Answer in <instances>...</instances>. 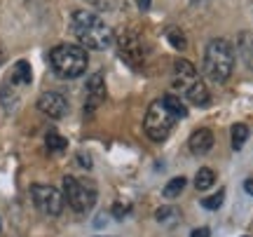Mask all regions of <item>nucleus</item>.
Returning <instances> with one entry per match:
<instances>
[{
    "label": "nucleus",
    "instance_id": "1",
    "mask_svg": "<svg viewBox=\"0 0 253 237\" xmlns=\"http://www.w3.org/2000/svg\"><path fill=\"white\" fill-rule=\"evenodd\" d=\"M183 118H188L185 101H181V96H173V94H164L162 99H157L150 103V108H148L145 120H143V129L150 141L162 143V141L169 139L173 127H176L178 120H183Z\"/></svg>",
    "mask_w": 253,
    "mask_h": 237
},
{
    "label": "nucleus",
    "instance_id": "2",
    "mask_svg": "<svg viewBox=\"0 0 253 237\" xmlns=\"http://www.w3.org/2000/svg\"><path fill=\"white\" fill-rule=\"evenodd\" d=\"M71 31L73 36L78 38L84 49H108V47L115 45V33L113 28L89 9H75L71 17Z\"/></svg>",
    "mask_w": 253,
    "mask_h": 237
},
{
    "label": "nucleus",
    "instance_id": "3",
    "mask_svg": "<svg viewBox=\"0 0 253 237\" xmlns=\"http://www.w3.org/2000/svg\"><path fill=\"white\" fill-rule=\"evenodd\" d=\"M237 54L235 47L227 43L225 38H213L204 49V75L216 85L230 80V75L235 71Z\"/></svg>",
    "mask_w": 253,
    "mask_h": 237
},
{
    "label": "nucleus",
    "instance_id": "4",
    "mask_svg": "<svg viewBox=\"0 0 253 237\" xmlns=\"http://www.w3.org/2000/svg\"><path fill=\"white\" fill-rule=\"evenodd\" d=\"M87 64H89V56H87V49L82 45H68V43H61L56 45L52 52H49V66L59 78L63 80H75L80 78L84 71H87Z\"/></svg>",
    "mask_w": 253,
    "mask_h": 237
},
{
    "label": "nucleus",
    "instance_id": "5",
    "mask_svg": "<svg viewBox=\"0 0 253 237\" xmlns=\"http://www.w3.org/2000/svg\"><path fill=\"white\" fill-rule=\"evenodd\" d=\"M63 200L71 204V209L78 214H87L96 204V188L91 183L75 179V176H63Z\"/></svg>",
    "mask_w": 253,
    "mask_h": 237
},
{
    "label": "nucleus",
    "instance_id": "6",
    "mask_svg": "<svg viewBox=\"0 0 253 237\" xmlns=\"http://www.w3.org/2000/svg\"><path fill=\"white\" fill-rule=\"evenodd\" d=\"M31 200L36 204V209L45 216H59L63 211V192L54 186H47V183H33L31 186Z\"/></svg>",
    "mask_w": 253,
    "mask_h": 237
},
{
    "label": "nucleus",
    "instance_id": "7",
    "mask_svg": "<svg viewBox=\"0 0 253 237\" xmlns=\"http://www.w3.org/2000/svg\"><path fill=\"white\" fill-rule=\"evenodd\" d=\"M33 80V71H31V64L26 59H19L17 64L12 66V71L5 78V85H2V106L9 110V101L14 103V99L19 96V90H24L26 85H31Z\"/></svg>",
    "mask_w": 253,
    "mask_h": 237
},
{
    "label": "nucleus",
    "instance_id": "8",
    "mask_svg": "<svg viewBox=\"0 0 253 237\" xmlns=\"http://www.w3.org/2000/svg\"><path fill=\"white\" fill-rule=\"evenodd\" d=\"M118 52L131 68H138V66L145 61L143 40L136 36V33H122V36L118 38Z\"/></svg>",
    "mask_w": 253,
    "mask_h": 237
},
{
    "label": "nucleus",
    "instance_id": "9",
    "mask_svg": "<svg viewBox=\"0 0 253 237\" xmlns=\"http://www.w3.org/2000/svg\"><path fill=\"white\" fill-rule=\"evenodd\" d=\"M38 110L52 120H61L63 115H68V99L59 92H45L38 96Z\"/></svg>",
    "mask_w": 253,
    "mask_h": 237
},
{
    "label": "nucleus",
    "instance_id": "10",
    "mask_svg": "<svg viewBox=\"0 0 253 237\" xmlns=\"http://www.w3.org/2000/svg\"><path fill=\"white\" fill-rule=\"evenodd\" d=\"M171 80H173V87L181 92V94H185V90H188L190 85H192L195 80H199L195 64H190L188 59H176V61H173Z\"/></svg>",
    "mask_w": 253,
    "mask_h": 237
},
{
    "label": "nucleus",
    "instance_id": "11",
    "mask_svg": "<svg viewBox=\"0 0 253 237\" xmlns=\"http://www.w3.org/2000/svg\"><path fill=\"white\" fill-rule=\"evenodd\" d=\"M103 101H106V78H103V73H94L87 80V106H84V110L91 113L94 108H99Z\"/></svg>",
    "mask_w": 253,
    "mask_h": 237
},
{
    "label": "nucleus",
    "instance_id": "12",
    "mask_svg": "<svg viewBox=\"0 0 253 237\" xmlns=\"http://www.w3.org/2000/svg\"><path fill=\"white\" fill-rule=\"evenodd\" d=\"M213 143H216L213 132L207 129V127H202V129H197V132L190 137L188 148H190V153H192V155H207L209 150L213 148Z\"/></svg>",
    "mask_w": 253,
    "mask_h": 237
},
{
    "label": "nucleus",
    "instance_id": "13",
    "mask_svg": "<svg viewBox=\"0 0 253 237\" xmlns=\"http://www.w3.org/2000/svg\"><path fill=\"white\" fill-rule=\"evenodd\" d=\"M185 99H188L192 106H197V108H207L209 103H211V92H209V87L202 80H195L188 90H185Z\"/></svg>",
    "mask_w": 253,
    "mask_h": 237
},
{
    "label": "nucleus",
    "instance_id": "14",
    "mask_svg": "<svg viewBox=\"0 0 253 237\" xmlns=\"http://www.w3.org/2000/svg\"><path fill=\"white\" fill-rule=\"evenodd\" d=\"M237 49L244 59V64L249 71H253V36L251 33H239V40H237Z\"/></svg>",
    "mask_w": 253,
    "mask_h": 237
},
{
    "label": "nucleus",
    "instance_id": "15",
    "mask_svg": "<svg viewBox=\"0 0 253 237\" xmlns=\"http://www.w3.org/2000/svg\"><path fill=\"white\" fill-rule=\"evenodd\" d=\"M164 38H167V43H169L173 49H178V52H185V49H188V36L181 31V26H169L164 31Z\"/></svg>",
    "mask_w": 253,
    "mask_h": 237
},
{
    "label": "nucleus",
    "instance_id": "16",
    "mask_svg": "<svg viewBox=\"0 0 253 237\" xmlns=\"http://www.w3.org/2000/svg\"><path fill=\"white\" fill-rule=\"evenodd\" d=\"M213 183H216V172H213L211 167H202V169L195 174V188H197L199 192L209 190Z\"/></svg>",
    "mask_w": 253,
    "mask_h": 237
},
{
    "label": "nucleus",
    "instance_id": "17",
    "mask_svg": "<svg viewBox=\"0 0 253 237\" xmlns=\"http://www.w3.org/2000/svg\"><path fill=\"white\" fill-rule=\"evenodd\" d=\"M232 148L235 150H242L244 148V143L249 141V127H246L244 122H237V125H232Z\"/></svg>",
    "mask_w": 253,
    "mask_h": 237
},
{
    "label": "nucleus",
    "instance_id": "18",
    "mask_svg": "<svg viewBox=\"0 0 253 237\" xmlns=\"http://www.w3.org/2000/svg\"><path fill=\"white\" fill-rule=\"evenodd\" d=\"M185 186H188V179H185V176H176V179H171V181L164 186L162 195L167 197V200H173V197H178V195H181Z\"/></svg>",
    "mask_w": 253,
    "mask_h": 237
},
{
    "label": "nucleus",
    "instance_id": "19",
    "mask_svg": "<svg viewBox=\"0 0 253 237\" xmlns=\"http://www.w3.org/2000/svg\"><path fill=\"white\" fill-rule=\"evenodd\" d=\"M45 146L49 153H63L66 148H68V141L61 137V134H56V132H49L45 139Z\"/></svg>",
    "mask_w": 253,
    "mask_h": 237
},
{
    "label": "nucleus",
    "instance_id": "20",
    "mask_svg": "<svg viewBox=\"0 0 253 237\" xmlns=\"http://www.w3.org/2000/svg\"><path fill=\"white\" fill-rule=\"evenodd\" d=\"M223 200H225V188H220L218 192H213V195H209V197H204L202 200V207L204 209H220V204H223Z\"/></svg>",
    "mask_w": 253,
    "mask_h": 237
},
{
    "label": "nucleus",
    "instance_id": "21",
    "mask_svg": "<svg viewBox=\"0 0 253 237\" xmlns=\"http://www.w3.org/2000/svg\"><path fill=\"white\" fill-rule=\"evenodd\" d=\"M155 219L160 221H169V219H176V209H171V207H164V209H157V214H155Z\"/></svg>",
    "mask_w": 253,
    "mask_h": 237
},
{
    "label": "nucleus",
    "instance_id": "22",
    "mask_svg": "<svg viewBox=\"0 0 253 237\" xmlns=\"http://www.w3.org/2000/svg\"><path fill=\"white\" fill-rule=\"evenodd\" d=\"M190 237H211V230L209 228H195Z\"/></svg>",
    "mask_w": 253,
    "mask_h": 237
},
{
    "label": "nucleus",
    "instance_id": "23",
    "mask_svg": "<svg viewBox=\"0 0 253 237\" xmlns=\"http://www.w3.org/2000/svg\"><path fill=\"white\" fill-rule=\"evenodd\" d=\"M78 162H80L82 167H87V169H89V167H91V160H89V155H78Z\"/></svg>",
    "mask_w": 253,
    "mask_h": 237
},
{
    "label": "nucleus",
    "instance_id": "24",
    "mask_svg": "<svg viewBox=\"0 0 253 237\" xmlns=\"http://www.w3.org/2000/svg\"><path fill=\"white\" fill-rule=\"evenodd\" d=\"M244 190L249 192V195H253V179H246L244 181Z\"/></svg>",
    "mask_w": 253,
    "mask_h": 237
},
{
    "label": "nucleus",
    "instance_id": "25",
    "mask_svg": "<svg viewBox=\"0 0 253 237\" xmlns=\"http://www.w3.org/2000/svg\"><path fill=\"white\" fill-rule=\"evenodd\" d=\"M136 2H138V7H141V9H148V7H150V0H136Z\"/></svg>",
    "mask_w": 253,
    "mask_h": 237
},
{
    "label": "nucleus",
    "instance_id": "26",
    "mask_svg": "<svg viewBox=\"0 0 253 237\" xmlns=\"http://www.w3.org/2000/svg\"><path fill=\"white\" fill-rule=\"evenodd\" d=\"M192 2H195V5H197V2H199V5H202V2H207V0H192Z\"/></svg>",
    "mask_w": 253,
    "mask_h": 237
},
{
    "label": "nucleus",
    "instance_id": "27",
    "mask_svg": "<svg viewBox=\"0 0 253 237\" xmlns=\"http://www.w3.org/2000/svg\"><path fill=\"white\" fill-rule=\"evenodd\" d=\"M2 59H5V54H2V49H0V64H2Z\"/></svg>",
    "mask_w": 253,
    "mask_h": 237
}]
</instances>
